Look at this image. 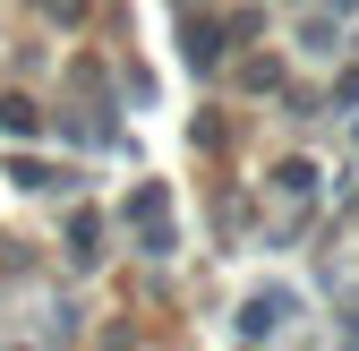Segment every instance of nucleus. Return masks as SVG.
Here are the masks:
<instances>
[{
  "mask_svg": "<svg viewBox=\"0 0 359 351\" xmlns=\"http://www.w3.org/2000/svg\"><path fill=\"white\" fill-rule=\"evenodd\" d=\"M283 317H291V291H257L248 309H240V343H265V334H283Z\"/></svg>",
  "mask_w": 359,
  "mask_h": 351,
  "instance_id": "1",
  "label": "nucleus"
}]
</instances>
